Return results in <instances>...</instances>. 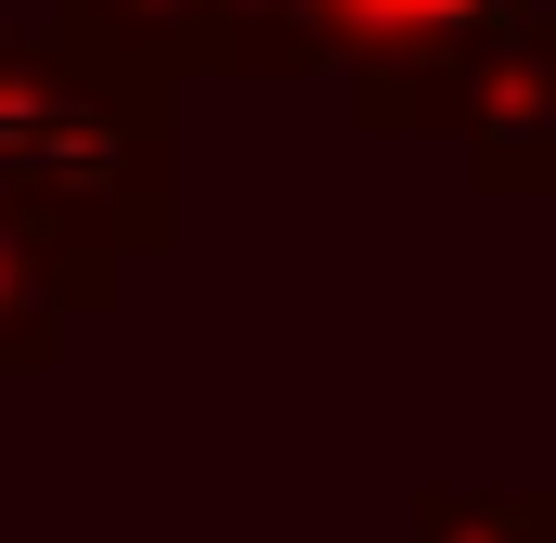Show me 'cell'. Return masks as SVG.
<instances>
[{"label": "cell", "mask_w": 556, "mask_h": 543, "mask_svg": "<svg viewBox=\"0 0 556 543\" xmlns=\"http://www.w3.org/2000/svg\"><path fill=\"white\" fill-rule=\"evenodd\" d=\"M181 91L39 26L0 65V311L13 376L65 350V324L117 311L130 260L181 233Z\"/></svg>", "instance_id": "cell-1"}, {"label": "cell", "mask_w": 556, "mask_h": 543, "mask_svg": "<svg viewBox=\"0 0 556 543\" xmlns=\"http://www.w3.org/2000/svg\"><path fill=\"white\" fill-rule=\"evenodd\" d=\"M466 181L492 207H556V13L518 0L466 52Z\"/></svg>", "instance_id": "cell-2"}, {"label": "cell", "mask_w": 556, "mask_h": 543, "mask_svg": "<svg viewBox=\"0 0 556 543\" xmlns=\"http://www.w3.org/2000/svg\"><path fill=\"white\" fill-rule=\"evenodd\" d=\"M65 39H91L104 65H142V78H220L233 52V0H52Z\"/></svg>", "instance_id": "cell-3"}, {"label": "cell", "mask_w": 556, "mask_h": 543, "mask_svg": "<svg viewBox=\"0 0 556 543\" xmlns=\"http://www.w3.org/2000/svg\"><path fill=\"white\" fill-rule=\"evenodd\" d=\"M350 13L337 0H233V52H220V78H311V65H337L350 78Z\"/></svg>", "instance_id": "cell-4"}, {"label": "cell", "mask_w": 556, "mask_h": 543, "mask_svg": "<svg viewBox=\"0 0 556 543\" xmlns=\"http://www.w3.org/2000/svg\"><path fill=\"white\" fill-rule=\"evenodd\" d=\"M402 543H556V479H531V492H415Z\"/></svg>", "instance_id": "cell-5"}, {"label": "cell", "mask_w": 556, "mask_h": 543, "mask_svg": "<svg viewBox=\"0 0 556 543\" xmlns=\"http://www.w3.org/2000/svg\"><path fill=\"white\" fill-rule=\"evenodd\" d=\"M337 13H350L363 52H389V39H466V26H505L518 0H337ZM363 52H350V65H363Z\"/></svg>", "instance_id": "cell-6"}, {"label": "cell", "mask_w": 556, "mask_h": 543, "mask_svg": "<svg viewBox=\"0 0 556 543\" xmlns=\"http://www.w3.org/2000/svg\"><path fill=\"white\" fill-rule=\"evenodd\" d=\"M389 543H402V531H389Z\"/></svg>", "instance_id": "cell-7"}]
</instances>
